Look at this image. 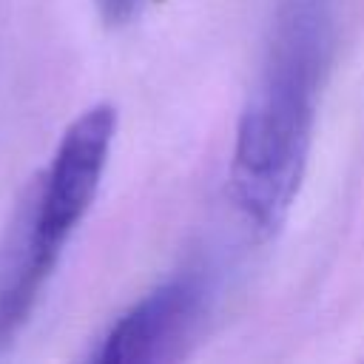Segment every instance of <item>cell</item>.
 <instances>
[{
  "mask_svg": "<svg viewBox=\"0 0 364 364\" xmlns=\"http://www.w3.org/2000/svg\"><path fill=\"white\" fill-rule=\"evenodd\" d=\"M333 43L336 0H279L230 159L236 208L262 236L287 222L299 196Z\"/></svg>",
  "mask_w": 364,
  "mask_h": 364,
  "instance_id": "cell-1",
  "label": "cell"
},
{
  "mask_svg": "<svg viewBox=\"0 0 364 364\" xmlns=\"http://www.w3.org/2000/svg\"><path fill=\"white\" fill-rule=\"evenodd\" d=\"M117 134V111L97 102L82 111L63 134L51 165L28 185L31 222L40 256L54 267L74 228L88 213Z\"/></svg>",
  "mask_w": 364,
  "mask_h": 364,
  "instance_id": "cell-2",
  "label": "cell"
},
{
  "mask_svg": "<svg viewBox=\"0 0 364 364\" xmlns=\"http://www.w3.org/2000/svg\"><path fill=\"white\" fill-rule=\"evenodd\" d=\"M210 287L199 273H179L131 310H125L94 350L97 364H156L185 353L205 310Z\"/></svg>",
  "mask_w": 364,
  "mask_h": 364,
  "instance_id": "cell-3",
  "label": "cell"
},
{
  "mask_svg": "<svg viewBox=\"0 0 364 364\" xmlns=\"http://www.w3.org/2000/svg\"><path fill=\"white\" fill-rule=\"evenodd\" d=\"M51 270L54 267L46 264L34 239L31 193L26 191L0 245V347L26 324Z\"/></svg>",
  "mask_w": 364,
  "mask_h": 364,
  "instance_id": "cell-4",
  "label": "cell"
},
{
  "mask_svg": "<svg viewBox=\"0 0 364 364\" xmlns=\"http://www.w3.org/2000/svg\"><path fill=\"white\" fill-rule=\"evenodd\" d=\"M142 0H97L100 6V14L108 20V23H125L128 17L136 14Z\"/></svg>",
  "mask_w": 364,
  "mask_h": 364,
  "instance_id": "cell-5",
  "label": "cell"
}]
</instances>
